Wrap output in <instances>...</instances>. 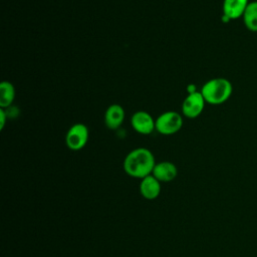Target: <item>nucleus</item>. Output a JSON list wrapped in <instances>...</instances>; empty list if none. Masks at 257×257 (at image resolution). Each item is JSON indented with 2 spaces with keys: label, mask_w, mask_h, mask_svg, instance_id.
<instances>
[{
  "label": "nucleus",
  "mask_w": 257,
  "mask_h": 257,
  "mask_svg": "<svg viewBox=\"0 0 257 257\" xmlns=\"http://www.w3.org/2000/svg\"><path fill=\"white\" fill-rule=\"evenodd\" d=\"M6 122V113L4 111V108H0V130H3Z\"/></svg>",
  "instance_id": "13"
},
{
  "label": "nucleus",
  "mask_w": 257,
  "mask_h": 257,
  "mask_svg": "<svg viewBox=\"0 0 257 257\" xmlns=\"http://www.w3.org/2000/svg\"><path fill=\"white\" fill-rule=\"evenodd\" d=\"M183 126V116L177 111H166L156 119V131L161 135L171 136L178 133Z\"/></svg>",
  "instance_id": "3"
},
{
  "label": "nucleus",
  "mask_w": 257,
  "mask_h": 257,
  "mask_svg": "<svg viewBox=\"0 0 257 257\" xmlns=\"http://www.w3.org/2000/svg\"><path fill=\"white\" fill-rule=\"evenodd\" d=\"M89 137L88 128L83 123H74L65 136V144L71 151H79L85 147Z\"/></svg>",
  "instance_id": "4"
},
{
  "label": "nucleus",
  "mask_w": 257,
  "mask_h": 257,
  "mask_svg": "<svg viewBox=\"0 0 257 257\" xmlns=\"http://www.w3.org/2000/svg\"><path fill=\"white\" fill-rule=\"evenodd\" d=\"M152 175L161 183H168L174 181L178 176V169L176 165L169 161L157 163Z\"/></svg>",
  "instance_id": "7"
},
{
  "label": "nucleus",
  "mask_w": 257,
  "mask_h": 257,
  "mask_svg": "<svg viewBox=\"0 0 257 257\" xmlns=\"http://www.w3.org/2000/svg\"><path fill=\"white\" fill-rule=\"evenodd\" d=\"M124 120V110L119 104H110L104 112V123L109 130L118 128Z\"/></svg>",
  "instance_id": "9"
},
{
  "label": "nucleus",
  "mask_w": 257,
  "mask_h": 257,
  "mask_svg": "<svg viewBox=\"0 0 257 257\" xmlns=\"http://www.w3.org/2000/svg\"><path fill=\"white\" fill-rule=\"evenodd\" d=\"M161 182L153 175H149L141 180L140 193L147 200H155L161 194Z\"/></svg>",
  "instance_id": "8"
},
{
  "label": "nucleus",
  "mask_w": 257,
  "mask_h": 257,
  "mask_svg": "<svg viewBox=\"0 0 257 257\" xmlns=\"http://www.w3.org/2000/svg\"><path fill=\"white\" fill-rule=\"evenodd\" d=\"M233 91L231 82L224 77H216L205 82L201 93L207 103L218 105L229 99Z\"/></svg>",
  "instance_id": "2"
},
{
  "label": "nucleus",
  "mask_w": 257,
  "mask_h": 257,
  "mask_svg": "<svg viewBox=\"0 0 257 257\" xmlns=\"http://www.w3.org/2000/svg\"><path fill=\"white\" fill-rule=\"evenodd\" d=\"M205 103L206 101L201 91L196 90L194 92H189L183 100L182 113L188 118H196L202 113Z\"/></svg>",
  "instance_id": "5"
},
{
  "label": "nucleus",
  "mask_w": 257,
  "mask_h": 257,
  "mask_svg": "<svg viewBox=\"0 0 257 257\" xmlns=\"http://www.w3.org/2000/svg\"><path fill=\"white\" fill-rule=\"evenodd\" d=\"M156 164L154 154L149 149L137 148L125 156L123 170L127 176L142 180L152 175Z\"/></svg>",
  "instance_id": "1"
},
{
  "label": "nucleus",
  "mask_w": 257,
  "mask_h": 257,
  "mask_svg": "<svg viewBox=\"0 0 257 257\" xmlns=\"http://www.w3.org/2000/svg\"><path fill=\"white\" fill-rule=\"evenodd\" d=\"M248 4H249V0H224L223 1L224 17L228 20L242 17Z\"/></svg>",
  "instance_id": "10"
},
{
  "label": "nucleus",
  "mask_w": 257,
  "mask_h": 257,
  "mask_svg": "<svg viewBox=\"0 0 257 257\" xmlns=\"http://www.w3.org/2000/svg\"><path fill=\"white\" fill-rule=\"evenodd\" d=\"M131 123L133 128L141 135H150L156 130V119L144 110H139L132 115Z\"/></svg>",
  "instance_id": "6"
},
{
  "label": "nucleus",
  "mask_w": 257,
  "mask_h": 257,
  "mask_svg": "<svg viewBox=\"0 0 257 257\" xmlns=\"http://www.w3.org/2000/svg\"><path fill=\"white\" fill-rule=\"evenodd\" d=\"M15 87L9 81H2L0 83V107L5 108L11 105L15 98Z\"/></svg>",
  "instance_id": "12"
},
{
  "label": "nucleus",
  "mask_w": 257,
  "mask_h": 257,
  "mask_svg": "<svg viewBox=\"0 0 257 257\" xmlns=\"http://www.w3.org/2000/svg\"><path fill=\"white\" fill-rule=\"evenodd\" d=\"M242 17L246 28L252 32H257V1L249 2Z\"/></svg>",
  "instance_id": "11"
}]
</instances>
